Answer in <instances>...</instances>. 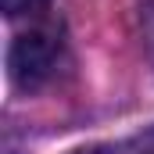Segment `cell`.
<instances>
[{"instance_id":"2","label":"cell","mask_w":154,"mask_h":154,"mask_svg":"<svg viewBox=\"0 0 154 154\" xmlns=\"http://www.w3.org/2000/svg\"><path fill=\"white\" fill-rule=\"evenodd\" d=\"M4 4V14L7 18H22V14H43L47 7H50V0H0Z\"/></svg>"},{"instance_id":"1","label":"cell","mask_w":154,"mask_h":154,"mask_svg":"<svg viewBox=\"0 0 154 154\" xmlns=\"http://www.w3.org/2000/svg\"><path fill=\"white\" fill-rule=\"evenodd\" d=\"M61 57V32L54 25H36L22 36H14L7 50V72L18 90H36L54 75Z\"/></svg>"},{"instance_id":"3","label":"cell","mask_w":154,"mask_h":154,"mask_svg":"<svg viewBox=\"0 0 154 154\" xmlns=\"http://www.w3.org/2000/svg\"><path fill=\"white\" fill-rule=\"evenodd\" d=\"M75 154H104L100 147H90V151H75Z\"/></svg>"}]
</instances>
